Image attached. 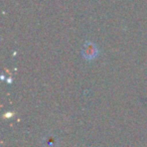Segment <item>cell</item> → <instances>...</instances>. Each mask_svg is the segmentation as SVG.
I'll return each mask as SVG.
<instances>
[{"instance_id":"1","label":"cell","mask_w":147,"mask_h":147,"mask_svg":"<svg viewBox=\"0 0 147 147\" xmlns=\"http://www.w3.org/2000/svg\"><path fill=\"white\" fill-rule=\"evenodd\" d=\"M99 53H100V51H99L98 47L94 42L88 40L85 41L82 49V55L86 61H94L99 55Z\"/></svg>"},{"instance_id":"2","label":"cell","mask_w":147,"mask_h":147,"mask_svg":"<svg viewBox=\"0 0 147 147\" xmlns=\"http://www.w3.org/2000/svg\"><path fill=\"white\" fill-rule=\"evenodd\" d=\"M43 143L45 147H57V139L53 135H47L43 139Z\"/></svg>"}]
</instances>
